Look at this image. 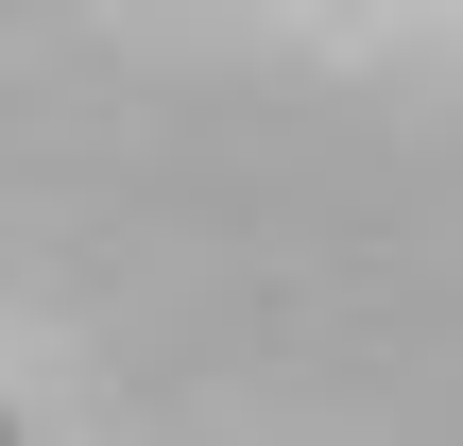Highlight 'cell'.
Instances as JSON below:
<instances>
[{"label":"cell","instance_id":"obj_1","mask_svg":"<svg viewBox=\"0 0 463 446\" xmlns=\"http://www.w3.org/2000/svg\"><path fill=\"white\" fill-rule=\"evenodd\" d=\"M0 446H17V413H0Z\"/></svg>","mask_w":463,"mask_h":446}]
</instances>
